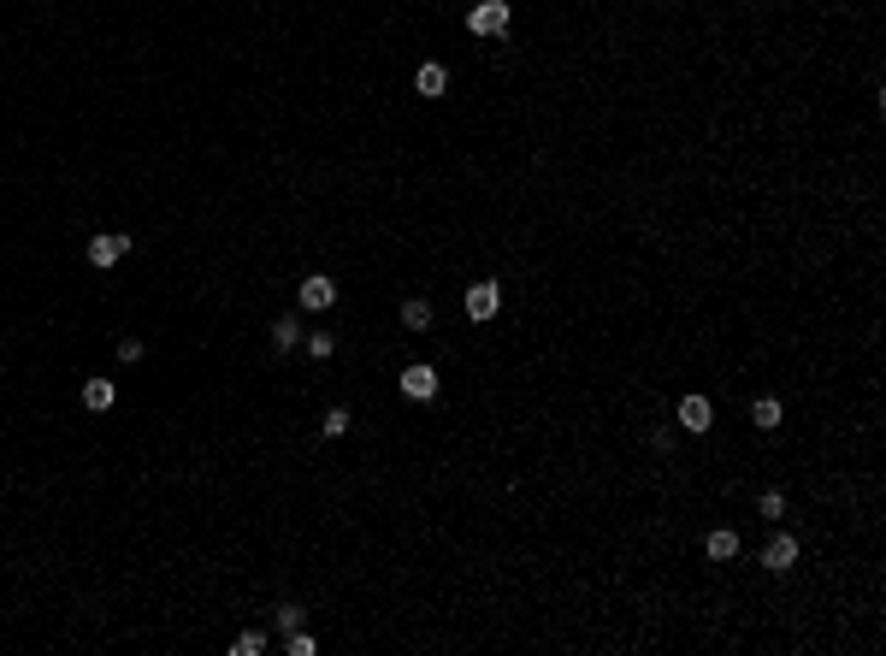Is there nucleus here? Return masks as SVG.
<instances>
[{"instance_id": "f3484780", "label": "nucleus", "mask_w": 886, "mask_h": 656, "mask_svg": "<svg viewBox=\"0 0 886 656\" xmlns=\"http://www.w3.org/2000/svg\"><path fill=\"white\" fill-rule=\"evenodd\" d=\"M284 651H290V656H319V639L308 633V627H296V633L284 639Z\"/></svg>"}, {"instance_id": "f8f14e48", "label": "nucleus", "mask_w": 886, "mask_h": 656, "mask_svg": "<svg viewBox=\"0 0 886 656\" xmlns=\"http://www.w3.org/2000/svg\"><path fill=\"white\" fill-rule=\"evenodd\" d=\"M349 432H355V408H349V402H331L325 420H319V438L337 444V438H349Z\"/></svg>"}, {"instance_id": "2eb2a0df", "label": "nucleus", "mask_w": 886, "mask_h": 656, "mask_svg": "<svg viewBox=\"0 0 886 656\" xmlns=\"http://www.w3.org/2000/svg\"><path fill=\"white\" fill-rule=\"evenodd\" d=\"M302 349H308V361H331L337 355V331H308Z\"/></svg>"}, {"instance_id": "4468645a", "label": "nucleus", "mask_w": 886, "mask_h": 656, "mask_svg": "<svg viewBox=\"0 0 886 656\" xmlns=\"http://www.w3.org/2000/svg\"><path fill=\"white\" fill-rule=\"evenodd\" d=\"M266 645H272V639H266L260 627H237V633H231V656H266Z\"/></svg>"}, {"instance_id": "6e6552de", "label": "nucleus", "mask_w": 886, "mask_h": 656, "mask_svg": "<svg viewBox=\"0 0 886 656\" xmlns=\"http://www.w3.org/2000/svg\"><path fill=\"white\" fill-rule=\"evenodd\" d=\"M396 320H402V337H426V331H438V302L432 296H402Z\"/></svg>"}, {"instance_id": "423d86ee", "label": "nucleus", "mask_w": 886, "mask_h": 656, "mask_svg": "<svg viewBox=\"0 0 886 656\" xmlns=\"http://www.w3.org/2000/svg\"><path fill=\"white\" fill-rule=\"evenodd\" d=\"M337 302H343V284H337L331 272H302V278H296V308H302V314H331Z\"/></svg>"}, {"instance_id": "dca6fc26", "label": "nucleus", "mask_w": 886, "mask_h": 656, "mask_svg": "<svg viewBox=\"0 0 886 656\" xmlns=\"http://www.w3.org/2000/svg\"><path fill=\"white\" fill-rule=\"evenodd\" d=\"M113 355H119V367H136V361L148 355V343H142V337H119V343H113Z\"/></svg>"}, {"instance_id": "9b49d317", "label": "nucleus", "mask_w": 886, "mask_h": 656, "mask_svg": "<svg viewBox=\"0 0 886 656\" xmlns=\"http://www.w3.org/2000/svg\"><path fill=\"white\" fill-rule=\"evenodd\" d=\"M77 402H83L89 414L119 408V379H101V373H95V379H83V385H77Z\"/></svg>"}, {"instance_id": "9d476101", "label": "nucleus", "mask_w": 886, "mask_h": 656, "mask_svg": "<svg viewBox=\"0 0 886 656\" xmlns=\"http://www.w3.org/2000/svg\"><path fill=\"white\" fill-rule=\"evenodd\" d=\"M302 337H308V326H302L296 314H278V320L266 326V343H272V355H296V349H302Z\"/></svg>"}, {"instance_id": "20e7f679", "label": "nucleus", "mask_w": 886, "mask_h": 656, "mask_svg": "<svg viewBox=\"0 0 886 656\" xmlns=\"http://www.w3.org/2000/svg\"><path fill=\"white\" fill-rule=\"evenodd\" d=\"M514 24H520V6L514 0H467V12H461V30L473 42H503Z\"/></svg>"}, {"instance_id": "f257e3e1", "label": "nucleus", "mask_w": 886, "mask_h": 656, "mask_svg": "<svg viewBox=\"0 0 886 656\" xmlns=\"http://www.w3.org/2000/svg\"><path fill=\"white\" fill-rule=\"evenodd\" d=\"M751 562L762 574H774V580H792V574H804V538L792 526H768L751 544Z\"/></svg>"}, {"instance_id": "f03ea898", "label": "nucleus", "mask_w": 886, "mask_h": 656, "mask_svg": "<svg viewBox=\"0 0 886 656\" xmlns=\"http://www.w3.org/2000/svg\"><path fill=\"white\" fill-rule=\"evenodd\" d=\"M668 414H674V426H680L686 438H703V444H715V438L727 432V426H721V408H715L709 391H680Z\"/></svg>"}, {"instance_id": "7ed1b4c3", "label": "nucleus", "mask_w": 886, "mask_h": 656, "mask_svg": "<svg viewBox=\"0 0 886 656\" xmlns=\"http://www.w3.org/2000/svg\"><path fill=\"white\" fill-rule=\"evenodd\" d=\"M503 314H508L503 278H473V284H461V320L473 331H491Z\"/></svg>"}, {"instance_id": "39448f33", "label": "nucleus", "mask_w": 886, "mask_h": 656, "mask_svg": "<svg viewBox=\"0 0 886 656\" xmlns=\"http://www.w3.org/2000/svg\"><path fill=\"white\" fill-rule=\"evenodd\" d=\"M396 396L402 402H420V408H432L443 396V373L432 367V361H408L402 373H396Z\"/></svg>"}, {"instance_id": "ddd939ff", "label": "nucleus", "mask_w": 886, "mask_h": 656, "mask_svg": "<svg viewBox=\"0 0 886 656\" xmlns=\"http://www.w3.org/2000/svg\"><path fill=\"white\" fill-rule=\"evenodd\" d=\"M296 627H308V609H302V603H278V609H272V633L290 639Z\"/></svg>"}, {"instance_id": "0eeeda50", "label": "nucleus", "mask_w": 886, "mask_h": 656, "mask_svg": "<svg viewBox=\"0 0 886 656\" xmlns=\"http://www.w3.org/2000/svg\"><path fill=\"white\" fill-rule=\"evenodd\" d=\"M125 255H136V237H130V231H95V237L83 243V261L95 266V272H113Z\"/></svg>"}, {"instance_id": "1a4fd4ad", "label": "nucleus", "mask_w": 886, "mask_h": 656, "mask_svg": "<svg viewBox=\"0 0 886 656\" xmlns=\"http://www.w3.org/2000/svg\"><path fill=\"white\" fill-rule=\"evenodd\" d=\"M449 83H455L449 60H420V66H414V95H420V101H449Z\"/></svg>"}]
</instances>
